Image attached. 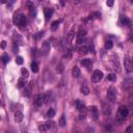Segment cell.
I'll list each match as a JSON object with an SVG mask.
<instances>
[{
    "instance_id": "1",
    "label": "cell",
    "mask_w": 133,
    "mask_h": 133,
    "mask_svg": "<svg viewBox=\"0 0 133 133\" xmlns=\"http://www.w3.org/2000/svg\"><path fill=\"white\" fill-rule=\"evenodd\" d=\"M115 98H116V92H115V88L113 86H110L107 91V99L109 100L110 102H114L115 101Z\"/></svg>"
},
{
    "instance_id": "2",
    "label": "cell",
    "mask_w": 133,
    "mask_h": 133,
    "mask_svg": "<svg viewBox=\"0 0 133 133\" xmlns=\"http://www.w3.org/2000/svg\"><path fill=\"white\" fill-rule=\"evenodd\" d=\"M103 78V73L100 70H96L95 72L93 73L92 75V81L94 83H97V82H100V80Z\"/></svg>"
},
{
    "instance_id": "3",
    "label": "cell",
    "mask_w": 133,
    "mask_h": 133,
    "mask_svg": "<svg viewBox=\"0 0 133 133\" xmlns=\"http://www.w3.org/2000/svg\"><path fill=\"white\" fill-rule=\"evenodd\" d=\"M88 111H90V114L92 116L93 120H98V117H99V110H98V108L96 106H91L88 108Z\"/></svg>"
},
{
    "instance_id": "4",
    "label": "cell",
    "mask_w": 133,
    "mask_h": 133,
    "mask_svg": "<svg viewBox=\"0 0 133 133\" xmlns=\"http://www.w3.org/2000/svg\"><path fill=\"white\" fill-rule=\"evenodd\" d=\"M128 114H129V110H128L127 107L121 106L119 108V116L121 119H126V116H128Z\"/></svg>"
},
{
    "instance_id": "5",
    "label": "cell",
    "mask_w": 133,
    "mask_h": 133,
    "mask_svg": "<svg viewBox=\"0 0 133 133\" xmlns=\"http://www.w3.org/2000/svg\"><path fill=\"white\" fill-rule=\"evenodd\" d=\"M124 66H125V70H126L128 73H130V72L133 71V62H132L128 57L125 58V60H124Z\"/></svg>"
},
{
    "instance_id": "6",
    "label": "cell",
    "mask_w": 133,
    "mask_h": 133,
    "mask_svg": "<svg viewBox=\"0 0 133 133\" xmlns=\"http://www.w3.org/2000/svg\"><path fill=\"white\" fill-rule=\"evenodd\" d=\"M44 102H45V98H44V96H42V95H38V96H36V98H34V101H33L34 105H36L37 107L42 106Z\"/></svg>"
},
{
    "instance_id": "7",
    "label": "cell",
    "mask_w": 133,
    "mask_h": 133,
    "mask_svg": "<svg viewBox=\"0 0 133 133\" xmlns=\"http://www.w3.org/2000/svg\"><path fill=\"white\" fill-rule=\"evenodd\" d=\"M50 48H51V44L49 41H45L43 43V45H42V50L44 51V53L47 54L49 51H50Z\"/></svg>"
},
{
    "instance_id": "8",
    "label": "cell",
    "mask_w": 133,
    "mask_h": 133,
    "mask_svg": "<svg viewBox=\"0 0 133 133\" xmlns=\"http://www.w3.org/2000/svg\"><path fill=\"white\" fill-rule=\"evenodd\" d=\"M121 23H122L124 26H128V27L131 26V21H130V19L128 18V17H126V16H122V17H121Z\"/></svg>"
},
{
    "instance_id": "9",
    "label": "cell",
    "mask_w": 133,
    "mask_h": 133,
    "mask_svg": "<svg viewBox=\"0 0 133 133\" xmlns=\"http://www.w3.org/2000/svg\"><path fill=\"white\" fill-rule=\"evenodd\" d=\"M53 12H54V11H53V8H50V7L45 8V19H46L47 21L52 17Z\"/></svg>"
},
{
    "instance_id": "10",
    "label": "cell",
    "mask_w": 133,
    "mask_h": 133,
    "mask_svg": "<svg viewBox=\"0 0 133 133\" xmlns=\"http://www.w3.org/2000/svg\"><path fill=\"white\" fill-rule=\"evenodd\" d=\"M74 36H75V30H74V28H72L70 31H69L68 33V36H67V43L70 44L72 41H73V38H74Z\"/></svg>"
},
{
    "instance_id": "11",
    "label": "cell",
    "mask_w": 133,
    "mask_h": 133,
    "mask_svg": "<svg viewBox=\"0 0 133 133\" xmlns=\"http://www.w3.org/2000/svg\"><path fill=\"white\" fill-rule=\"evenodd\" d=\"M86 114H87V109H86V107H82L81 109L79 110V117H80V120H84L85 117H86Z\"/></svg>"
},
{
    "instance_id": "12",
    "label": "cell",
    "mask_w": 133,
    "mask_h": 133,
    "mask_svg": "<svg viewBox=\"0 0 133 133\" xmlns=\"http://www.w3.org/2000/svg\"><path fill=\"white\" fill-rule=\"evenodd\" d=\"M103 113H104L105 115H109L110 113H111V108L110 106H108L106 103H103Z\"/></svg>"
},
{
    "instance_id": "13",
    "label": "cell",
    "mask_w": 133,
    "mask_h": 133,
    "mask_svg": "<svg viewBox=\"0 0 133 133\" xmlns=\"http://www.w3.org/2000/svg\"><path fill=\"white\" fill-rule=\"evenodd\" d=\"M23 117H24V115H23V113L21 111H17L16 113H15V121H16L17 123L22 122L23 121Z\"/></svg>"
},
{
    "instance_id": "14",
    "label": "cell",
    "mask_w": 133,
    "mask_h": 133,
    "mask_svg": "<svg viewBox=\"0 0 133 133\" xmlns=\"http://www.w3.org/2000/svg\"><path fill=\"white\" fill-rule=\"evenodd\" d=\"M50 127H51L50 123H47V124H42V125H40V127H38V130L42 131V132H46V131H48L49 129H50Z\"/></svg>"
},
{
    "instance_id": "15",
    "label": "cell",
    "mask_w": 133,
    "mask_h": 133,
    "mask_svg": "<svg viewBox=\"0 0 133 133\" xmlns=\"http://www.w3.org/2000/svg\"><path fill=\"white\" fill-rule=\"evenodd\" d=\"M80 74H81V72H80V70H79V68H78V67H74V68H73V70H72V75H73L74 78H78V77L80 76Z\"/></svg>"
},
{
    "instance_id": "16",
    "label": "cell",
    "mask_w": 133,
    "mask_h": 133,
    "mask_svg": "<svg viewBox=\"0 0 133 133\" xmlns=\"http://www.w3.org/2000/svg\"><path fill=\"white\" fill-rule=\"evenodd\" d=\"M112 65H113V69L114 70L120 71V63H119V59H117V56L112 58Z\"/></svg>"
},
{
    "instance_id": "17",
    "label": "cell",
    "mask_w": 133,
    "mask_h": 133,
    "mask_svg": "<svg viewBox=\"0 0 133 133\" xmlns=\"http://www.w3.org/2000/svg\"><path fill=\"white\" fill-rule=\"evenodd\" d=\"M25 85H26V78H24V77L20 78V79L18 80V86L22 88V87H25Z\"/></svg>"
},
{
    "instance_id": "18",
    "label": "cell",
    "mask_w": 133,
    "mask_h": 133,
    "mask_svg": "<svg viewBox=\"0 0 133 133\" xmlns=\"http://www.w3.org/2000/svg\"><path fill=\"white\" fill-rule=\"evenodd\" d=\"M78 52H79L80 54H83V55H85V54L88 52V48L86 46H80L79 48H78Z\"/></svg>"
},
{
    "instance_id": "19",
    "label": "cell",
    "mask_w": 133,
    "mask_h": 133,
    "mask_svg": "<svg viewBox=\"0 0 133 133\" xmlns=\"http://www.w3.org/2000/svg\"><path fill=\"white\" fill-rule=\"evenodd\" d=\"M80 63H81V66L88 68V67L92 66V60H91V59H87V58H86V59H82V60L80 61Z\"/></svg>"
},
{
    "instance_id": "20",
    "label": "cell",
    "mask_w": 133,
    "mask_h": 133,
    "mask_svg": "<svg viewBox=\"0 0 133 133\" xmlns=\"http://www.w3.org/2000/svg\"><path fill=\"white\" fill-rule=\"evenodd\" d=\"M20 18H21V14H15L14 15V18H13V21L16 25L19 26V22H20Z\"/></svg>"
},
{
    "instance_id": "21",
    "label": "cell",
    "mask_w": 133,
    "mask_h": 133,
    "mask_svg": "<svg viewBox=\"0 0 133 133\" xmlns=\"http://www.w3.org/2000/svg\"><path fill=\"white\" fill-rule=\"evenodd\" d=\"M27 23V20H26V17L24 15H21V18H20V22H19V26L22 27V26H25Z\"/></svg>"
},
{
    "instance_id": "22",
    "label": "cell",
    "mask_w": 133,
    "mask_h": 133,
    "mask_svg": "<svg viewBox=\"0 0 133 133\" xmlns=\"http://www.w3.org/2000/svg\"><path fill=\"white\" fill-rule=\"evenodd\" d=\"M14 41H15V43L21 44V43H22V38L20 37V34H18V33L15 32V33H14Z\"/></svg>"
},
{
    "instance_id": "23",
    "label": "cell",
    "mask_w": 133,
    "mask_h": 133,
    "mask_svg": "<svg viewBox=\"0 0 133 133\" xmlns=\"http://www.w3.org/2000/svg\"><path fill=\"white\" fill-rule=\"evenodd\" d=\"M80 92L83 94V95H88V94H90V88H88L85 84H83L80 88Z\"/></svg>"
},
{
    "instance_id": "24",
    "label": "cell",
    "mask_w": 133,
    "mask_h": 133,
    "mask_svg": "<svg viewBox=\"0 0 133 133\" xmlns=\"http://www.w3.org/2000/svg\"><path fill=\"white\" fill-rule=\"evenodd\" d=\"M124 86L128 88L129 86H133V79H126L124 81Z\"/></svg>"
},
{
    "instance_id": "25",
    "label": "cell",
    "mask_w": 133,
    "mask_h": 133,
    "mask_svg": "<svg viewBox=\"0 0 133 133\" xmlns=\"http://www.w3.org/2000/svg\"><path fill=\"white\" fill-rule=\"evenodd\" d=\"M31 70H32L33 73H38V65L36 61H33L31 63Z\"/></svg>"
},
{
    "instance_id": "26",
    "label": "cell",
    "mask_w": 133,
    "mask_h": 133,
    "mask_svg": "<svg viewBox=\"0 0 133 133\" xmlns=\"http://www.w3.org/2000/svg\"><path fill=\"white\" fill-rule=\"evenodd\" d=\"M75 105H76V108H77L78 110H80L82 107H84V104H83L80 100H76L75 101Z\"/></svg>"
},
{
    "instance_id": "27",
    "label": "cell",
    "mask_w": 133,
    "mask_h": 133,
    "mask_svg": "<svg viewBox=\"0 0 133 133\" xmlns=\"http://www.w3.org/2000/svg\"><path fill=\"white\" fill-rule=\"evenodd\" d=\"M21 74H22V77H24V78H28V76H29V73L25 68L21 69Z\"/></svg>"
},
{
    "instance_id": "28",
    "label": "cell",
    "mask_w": 133,
    "mask_h": 133,
    "mask_svg": "<svg viewBox=\"0 0 133 133\" xmlns=\"http://www.w3.org/2000/svg\"><path fill=\"white\" fill-rule=\"evenodd\" d=\"M54 115H55V110H54V109H49L47 111V116L48 117H50V119H51V117H53Z\"/></svg>"
},
{
    "instance_id": "29",
    "label": "cell",
    "mask_w": 133,
    "mask_h": 133,
    "mask_svg": "<svg viewBox=\"0 0 133 133\" xmlns=\"http://www.w3.org/2000/svg\"><path fill=\"white\" fill-rule=\"evenodd\" d=\"M1 59H2L3 63H7L9 61V56L7 55V54H3L2 57H1Z\"/></svg>"
},
{
    "instance_id": "30",
    "label": "cell",
    "mask_w": 133,
    "mask_h": 133,
    "mask_svg": "<svg viewBox=\"0 0 133 133\" xmlns=\"http://www.w3.org/2000/svg\"><path fill=\"white\" fill-rule=\"evenodd\" d=\"M67 124H66V119H65V115H61L60 120H59V126L60 127H65Z\"/></svg>"
},
{
    "instance_id": "31",
    "label": "cell",
    "mask_w": 133,
    "mask_h": 133,
    "mask_svg": "<svg viewBox=\"0 0 133 133\" xmlns=\"http://www.w3.org/2000/svg\"><path fill=\"white\" fill-rule=\"evenodd\" d=\"M107 79L109 81H115L116 80V75H114V74H109V75L107 76Z\"/></svg>"
},
{
    "instance_id": "32",
    "label": "cell",
    "mask_w": 133,
    "mask_h": 133,
    "mask_svg": "<svg viewBox=\"0 0 133 133\" xmlns=\"http://www.w3.org/2000/svg\"><path fill=\"white\" fill-rule=\"evenodd\" d=\"M58 26H59V21H54V22L52 23L51 28L53 29V30H56V29L58 28Z\"/></svg>"
},
{
    "instance_id": "33",
    "label": "cell",
    "mask_w": 133,
    "mask_h": 133,
    "mask_svg": "<svg viewBox=\"0 0 133 133\" xmlns=\"http://www.w3.org/2000/svg\"><path fill=\"white\" fill-rule=\"evenodd\" d=\"M112 46H113V44H112L111 41H106V42H105V48H106V49H111Z\"/></svg>"
},
{
    "instance_id": "34",
    "label": "cell",
    "mask_w": 133,
    "mask_h": 133,
    "mask_svg": "<svg viewBox=\"0 0 133 133\" xmlns=\"http://www.w3.org/2000/svg\"><path fill=\"white\" fill-rule=\"evenodd\" d=\"M126 132L127 133H133V124H131V125H129V126L127 127Z\"/></svg>"
},
{
    "instance_id": "35",
    "label": "cell",
    "mask_w": 133,
    "mask_h": 133,
    "mask_svg": "<svg viewBox=\"0 0 133 133\" xmlns=\"http://www.w3.org/2000/svg\"><path fill=\"white\" fill-rule=\"evenodd\" d=\"M16 62L18 63V65H22L23 63V57L22 56H18L16 58Z\"/></svg>"
},
{
    "instance_id": "36",
    "label": "cell",
    "mask_w": 133,
    "mask_h": 133,
    "mask_svg": "<svg viewBox=\"0 0 133 133\" xmlns=\"http://www.w3.org/2000/svg\"><path fill=\"white\" fill-rule=\"evenodd\" d=\"M24 96H25V97H30V90H29V88H25V91H24Z\"/></svg>"
},
{
    "instance_id": "37",
    "label": "cell",
    "mask_w": 133,
    "mask_h": 133,
    "mask_svg": "<svg viewBox=\"0 0 133 133\" xmlns=\"http://www.w3.org/2000/svg\"><path fill=\"white\" fill-rule=\"evenodd\" d=\"M85 34H86L85 30H80L78 32V38H83V37H85Z\"/></svg>"
},
{
    "instance_id": "38",
    "label": "cell",
    "mask_w": 133,
    "mask_h": 133,
    "mask_svg": "<svg viewBox=\"0 0 133 133\" xmlns=\"http://www.w3.org/2000/svg\"><path fill=\"white\" fill-rule=\"evenodd\" d=\"M113 3H114V0H107V1H106V4H107V5L108 6H113Z\"/></svg>"
},
{
    "instance_id": "39",
    "label": "cell",
    "mask_w": 133,
    "mask_h": 133,
    "mask_svg": "<svg viewBox=\"0 0 133 133\" xmlns=\"http://www.w3.org/2000/svg\"><path fill=\"white\" fill-rule=\"evenodd\" d=\"M56 71H57L58 73H61V72L63 71V67H62V65H58V66H57V69H56Z\"/></svg>"
},
{
    "instance_id": "40",
    "label": "cell",
    "mask_w": 133,
    "mask_h": 133,
    "mask_svg": "<svg viewBox=\"0 0 133 133\" xmlns=\"http://www.w3.org/2000/svg\"><path fill=\"white\" fill-rule=\"evenodd\" d=\"M5 46H6L5 41H2V43H1V48H2V49H4V48H5Z\"/></svg>"
},
{
    "instance_id": "41",
    "label": "cell",
    "mask_w": 133,
    "mask_h": 133,
    "mask_svg": "<svg viewBox=\"0 0 133 133\" xmlns=\"http://www.w3.org/2000/svg\"><path fill=\"white\" fill-rule=\"evenodd\" d=\"M60 4L62 6H65L66 5V0H60Z\"/></svg>"
},
{
    "instance_id": "42",
    "label": "cell",
    "mask_w": 133,
    "mask_h": 133,
    "mask_svg": "<svg viewBox=\"0 0 133 133\" xmlns=\"http://www.w3.org/2000/svg\"><path fill=\"white\" fill-rule=\"evenodd\" d=\"M6 2V0H1V3H5Z\"/></svg>"
},
{
    "instance_id": "43",
    "label": "cell",
    "mask_w": 133,
    "mask_h": 133,
    "mask_svg": "<svg viewBox=\"0 0 133 133\" xmlns=\"http://www.w3.org/2000/svg\"><path fill=\"white\" fill-rule=\"evenodd\" d=\"M130 2H132V3H133V0H130Z\"/></svg>"
},
{
    "instance_id": "44",
    "label": "cell",
    "mask_w": 133,
    "mask_h": 133,
    "mask_svg": "<svg viewBox=\"0 0 133 133\" xmlns=\"http://www.w3.org/2000/svg\"><path fill=\"white\" fill-rule=\"evenodd\" d=\"M132 42H133V36H132Z\"/></svg>"
},
{
    "instance_id": "45",
    "label": "cell",
    "mask_w": 133,
    "mask_h": 133,
    "mask_svg": "<svg viewBox=\"0 0 133 133\" xmlns=\"http://www.w3.org/2000/svg\"><path fill=\"white\" fill-rule=\"evenodd\" d=\"M132 62H133V58H132Z\"/></svg>"
}]
</instances>
